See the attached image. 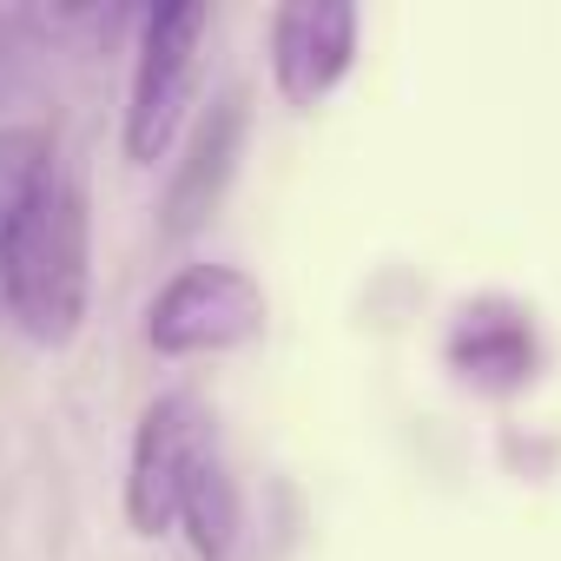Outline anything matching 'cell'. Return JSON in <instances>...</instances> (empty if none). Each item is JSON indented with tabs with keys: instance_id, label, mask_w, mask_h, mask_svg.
Returning <instances> with one entry per match:
<instances>
[{
	"instance_id": "cell-1",
	"label": "cell",
	"mask_w": 561,
	"mask_h": 561,
	"mask_svg": "<svg viewBox=\"0 0 561 561\" xmlns=\"http://www.w3.org/2000/svg\"><path fill=\"white\" fill-rule=\"evenodd\" d=\"M87 291H93V251H87V198L73 172H47L14 231L0 238V298L21 337L41 351H60L87 324Z\"/></svg>"
},
{
	"instance_id": "cell-2",
	"label": "cell",
	"mask_w": 561,
	"mask_h": 561,
	"mask_svg": "<svg viewBox=\"0 0 561 561\" xmlns=\"http://www.w3.org/2000/svg\"><path fill=\"white\" fill-rule=\"evenodd\" d=\"M205 27H211V8H159L146 14V34H139V60H133V100H126V126H119V146L133 165H159L185 126V106H192V87H198V47H205Z\"/></svg>"
},
{
	"instance_id": "cell-3",
	"label": "cell",
	"mask_w": 561,
	"mask_h": 561,
	"mask_svg": "<svg viewBox=\"0 0 561 561\" xmlns=\"http://www.w3.org/2000/svg\"><path fill=\"white\" fill-rule=\"evenodd\" d=\"M264 285L238 264H185L172 285H159L146 311V344L159 357H211L264 337Z\"/></svg>"
},
{
	"instance_id": "cell-4",
	"label": "cell",
	"mask_w": 561,
	"mask_h": 561,
	"mask_svg": "<svg viewBox=\"0 0 561 561\" xmlns=\"http://www.w3.org/2000/svg\"><path fill=\"white\" fill-rule=\"evenodd\" d=\"M211 449V423H205V403L172 390V397H152L139 430H133V456H126V528L133 535H165L179 522V489L192 476V462Z\"/></svg>"
},
{
	"instance_id": "cell-5",
	"label": "cell",
	"mask_w": 561,
	"mask_h": 561,
	"mask_svg": "<svg viewBox=\"0 0 561 561\" xmlns=\"http://www.w3.org/2000/svg\"><path fill=\"white\" fill-rule=\"evenodd\" d=\"M357 60V8L298 0L271 14V87L285 106H318Z\"/></svg>"
},
{
	"instance_id": "cell-6",
	"label": "cell",
	"mask_w": 561,
	"mask_h": 561,
	"mask_svg": "<svg viewBox=\"0 0 561 561\" xmlns=\"http://www.w3.org/2000/svg\"><path fill=\"white\" fill-rule=\"evenodd\" d=\"M244 119H251V106H244V93L231 87V93H218L205 113H198V126H192V139H185V159H179V172H172V185H165V218H159V231L165 238H192L211 211H218V198H225V185H231V172H238V152H244Z\"/></svg>"
},
{
	"instance_id": "cell-7",
	"label": "cell",
	"mask_w": 561,
	"mask_h": 561,
	"mask_svg": "<svg viewBox=\"0 0 561 561\" xmlns=\"http://www.w3.org/2000/svg\"><path fill=\"white\" fill-rule=\"evenodd\" d=\"M449 364L469 370L476 383L489 390H515L528 370H535V331L522 311H462L456 337H449Z\"/></svg>"
},
{
	"instance_id": "cell-8",
	"label": "cell",
	"mask_w": 561,
	"mask_h": 561,
	"mask_svg": "<svg viewBox=\"0 0 561 561\" xmlns=\"http://www.w3.org/2000/svg\"><path fill=\"white\" fill-rule=\"evenodd\" d=\"M238 482H231V469H225V456H218V443L192 462V476H185V489H179V528L192 535V548H198V561H231V548H238Z\"/></svg>"
},
{
	"instance_id": "cell-9",
	"label": "cell",
	"mask_w": 561,
	"mask_h": 561,
	"mask_svg": "<svg viewBox=\"0 0 561 561\" xmlns=\"http://www.w3.org/2000/svg\"><path fill=\"white\" fill-rule=\"evenodd\" d=\"M47 172H54L47 126H0V238L14 231V218L27 211V198L41 192Z\"/></svg>"
}]
</instances>
